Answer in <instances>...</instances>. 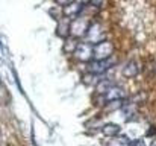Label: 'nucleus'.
I'll return each instance as SVG.
<instances>
[{
	"mask_svg": "<svg viewBox=\"0 0 156 146\" xmlns=\"http://www.w3.org/2000/svg\"><path fill=\"white\" fill-rule=\"evenodd\" d=\"M90 18L80 15L74 20H71V24H70V37H74V38H85L88 29H90Z\"/></svg>",
	"mask_w": 156,
	"mask_h": 146,
	"instance_id": "nucleus-1",
	"label": "nucleus"
},
{
	"mask_svg": "<svg viewBox=\"0 0 156 146\" xmlns=\"http://www.w3.org/2000/svg\"><path fill=\"white\" fill-rule=\"evenodd\" d=\"M106 40V31H105L103 24L100 21H91L90 29L85 35V41L91 43V44H99Z\"/></svg>",
	"mask_w": 156,
	"mask_h": 146,
	"instance_id": "nucleus-2",
	"label": "nucleus"
},
{
	"mask_svg": "<svg viewBox=\"0 0 156 146\" xmlns=\"http://www.w3.org/2000/svg\"><path fill=\"white\" fill-rule=\"evenodd\" d=\"M74 58L79 61V62H85L88 64L90 61L94 59V46L88 41H82L77 44V47L74 50Z\"/></svg>",
	"mask_w": 156,
	"mask_h": 146,
	"instance_id": "nucleus-3",
	"label": "nucleus"
},
{
	"mask_svg": "<svg viewBox=\"0 0 156 146\" xmlns=\"http://www.w3.org/2000/svg\"><path fill=\"white\" fill-rule=\"evenodd\" d=\"M117 64L115 58H108V59H93L87 64V70L91 73H97V75H103L106 70H109L111 67H114Z\"/></svg>",
	"mask_w": 156,
	"mask_h": 146,
	"instance_id": "nucleus-4",
	"label": "nucleus"
},
{
	"mask_svg": "<svg viewBox=\"0 0 156 146\" xmlns=\"http://www.w3.org/2000/svg\"><path fill=\"white\" fill-rule=\"evenodd\" d=\"M114 53V44L105 40L99 44H94V59H108Z\"/></svg>",
	"mask_w": 156,
	"mask_h": 146,
	"instance_id": "nucleus-5",
	"label": "nucleus"
},
{
	"mask_svg": "<svg viewBox=\"0 0 156 146\" xmlns=\"http://www.w3.org/2000/svg\"><path fill=\"white\" fill-rule=\"evenodd\" d=\"M83 5L82 3H79V2H73L71 5H68V6H65L64 9H62V12H64V15L65 17H68L70 20H74V18H77V17H80L83 12Z\"/></svg>",
	"mask_w": 156,
	"mask_h": 146,
	"instance_id": "nucleus-6",
	"label": "nucleus"
},
{
	"mask_svg": "<svg viewBox=\"0 0 156 146\" xmlns=\"http://www.w3.org/2000/svg\"><path fill=\"white\" fill-rule=\"evenodd\" d=\"M70 24H71V20L68 17H62L61 20H58V24H56V35L61 37L62 40L68 38L70 37Z\"/></svg>",
	"mask_w": 156,
	"mask_h": 146,
	"instance_id": "nucleus-7",
	"label": "nucleus"
},
{
	"mask_svg": "<svg viewBox=\"0 0 156 146\" xmlns=\"http://www.w3.org/2000/svg\"><path fill=\"white\" fill-rule=\"evenodd\" d=\"M124 97V90L118 85H114L111 87L106 93H105V99H106V103L108 102H112V100H121Z\"/></svg>",
	"mask_w": 156,
	"mask_h": 146,
	"instance_id": "nucleus-8",
	"label": "nucleus"
},
{
	"mask_svg": "<svg viewBox=\"0 0 156 146\" xmlns=\"http://www.w3.org/2000/svg\"><path fill=\"white\" fill-rule=\"evenodd\" d=\"M120 131H121V128L117 123H106V125H103V128H102V133H103L106 137H109V139L120 136Z\"/></svg>",
	"mask_w": 156,
	"mask_h": 146,
	"instance_id": "nucleus-9",
	"label": "nucleus"
},
{
	"mask_svg": "<svg viewBox=\"0 0 156 146\" xmlns=\"http://www.w3.org/2000/svg\"><path fill=\"white\" fill-rule=\"evenodd\" d=\"M123 75L126 78H135L138 75V64L135 61H129L123 69Z\"/></svg>",
	"mask_w": 156,
	"mask_h": 146,
	"instance_id": "nucleus-10",
	"label": "nucleus"
},
{
	"mask_svg": "<svg viewBox=\"0 0 156 146\" xmlns=\"http://www.w3.org/2000/svg\"><path fill=\"white\" fill-rule=\"evenodd\" d=\"M135 113H136V107L133 105V103H129V102H126L123 107H121V114L127 119V120H130L133 116H135Z\"/></svg>",
	"mask_w": 156,
	"mask_h": 146,
	"instance_id": "nucleus-11",
	"label": "nucleus"
},
{
	"mask_svg": "<svg viewBox=\"0 0 156 146\" xmlns=\"http://www.w3.org/2000/svg\"><path fill=\"white\" fill-rule=\"evenodd\" d=\"M77 38H74V37H68V38H65L64 40V50L67 52V53H74V50L77 47Z\"/></svg>",
	"mask_w": 156,
	"mask_h": 146,
	"instance_id": "nucleus-12",
	"label": "nucleus"
},
{
	"mask_svg": "<svg viewBox=\"0 0 156 146\" xmlns=\"http://www.w3.org/2000/svg\"><path fill=\"white\" fill-rule=\"evenodd\" d=\"M111 87H114V84H112V81H111V79H100V81H99V84H97V87H96V90H97V93L105 95Z\"/></svg>",
	"mask_w": 156,
	"mask_h": 146,
	"instance_id": "nucleus-13",
	"label": "nucleus"
},
{
	"mask_svg": "<svg viewBox=\"0 0 156 146\" xmlns=\"http://www.w3.org/2000/svg\"><path fill=\"white\" fill-rule=\"evenodd\" d=\"M130 140L126 137V136H117V137H112L109 146H130Z\"/></svg>",
	"mask_w": 156,
	"mask_h": 146,
	"instance_id": "nucleus-14",
	"label": "nucleus"
},
{
	"mask_svg": "<svg viewBox=\"0 0 156 146\" xmlns=\"http://www.w3.org/2000/svg\"><path fill=\"white\" fill-rule=\"evenodd\" d=\"M90 5H91L93 8H96V9H100V8L105 5V0H91Z\"/></svg>",
	"mask_w": 156,
	"mask_h": 146,
	"instance_id": "nucleus-15",
	"label": "nucleus"
},
{
	"mask_svg": "<svg viewBox=\"0 0 156 146\" xmlns=\"http://www.w3.org/2000/svg\"><path fill=\"white\" fill-rule=\"evenodd\" d=\"M56 2V5L58 6H62V8H65V6H68V5H71L73 2H76V0H55Z\"/></svg>",
	"mask_w": 156,
	"mask_h": 146,
	"instance_id": "nucleus-16",
	"label": "nucleus"
},
{
	"mask_svg": "<svg viewBox=\"0 0 156 146\" xmlns=\"http://www.w3.org/2000/svg\"><path fill=\"white\" fill-rule=\"evenodd\" d=\"M130 146H147V143L143 140V139H140V140H135V142H132Z\"/></svg>",
	"mask_w": 156,
	"mask_h": 146,
	"instance_id": "nucleus-17",
	"label": "nucleus"
},
{
	"mask_svg": "<svg viewBox=\"0 0 156 146\" xmlns=\"http://www.w3.org/2000/svg\"><path fill=\"white\" fill-rule=\"evenodd\" d=\"M76 2H79V3H82L83 6H87V5H90V3H91V0H76Z\"/></svg>",
	"mask_w": 156,
	"mask_h": 146,
	"instance_id": "nucleus-18",
	"label": "nucleus"
}]
</instances>
